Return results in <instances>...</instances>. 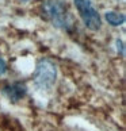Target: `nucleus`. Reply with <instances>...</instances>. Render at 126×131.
<instances>
[{
    "mask_svg": "<svg viewBox=\"0 0 126 131\" xmlns=\"http://www.w3.org/2000/svg\"><path fill=\"white\" fill-rule=\"evenodd\" d=\"M43 14L56 27H60L62 30H71V18L68 15L65 4L60 0H47L42 6Z\"/></svg>",
    "mask_w": 126,
    "mask_h": 131,
    "instance_id": "f257e3e1",
    "label": "nucleus"
},
{
    "mask_svg": "<svg viewBox=\"0 0 126 131\" xmlns=\"http://www.w3.org/2000/svg\"><path fill=\"white\" fill-rule=\"evenodd\" d=\"M57 77L56 65L49 60H42L38 62L35 73H34V82L42 89H47L54 84Z\"/></svg>",
    "mask_w": 126,
    "mask_h": 131,
    "instance_id": "f03ea898",
    "label": "nucleus"
},
{
    "mask_svg": "<svg viewBox=\"0 0 126 131\" xmlns=\"http://www.w3.org/2000/svg\"><path fill=\"white\" fill-rule=\"evenodd\" d=\"M75 6L79 11V15L81 18V20L84 22L85 27H88L90 30H99L102 20L98 11L95 9V7L92 6L91 0H73Z\"/></svg>",
    "mask_w": 126,
    "mask_h": 131,
    "instance_id": "7ed1b4c3",
    "label": "nucleus"
},
{
    "mask_svg": "<svg viewBox=\"0 0 126 131\" xmlns=\"http://www.w3.org/2000/svg\"><path fill=\"white\" fill-rule=\"evenodd\" d=\"M3 92L9 100L18 101L26 95V85L22 84V82H15V84H12V85L6 86V88L3 89Z\"/></svg>",
    "mask_w": 126,
    "mask_h": 131,
    "instance_id": "20e7f679",
    "label": "nucleus"
},
{
    "mask_svg": "<svg viewBox=\"0 0 126 131\" xmlns=\"http://www.w3.org/2000/svg\"><path fill=\"white\" fill-rule=\"evenodd\" d=\"M106 20H107L111 26H121L125 22V15L121 12H115V11H107L106 12Z\"/></svg>",
    "mask_w": 126,
    "mask_h": 131,
    "instance_id": "39448f33",
    "label": "nucleus"
},
{
    "mask_svg": "<svg viewBox=\"0 0 126 131\" xmlns=\"http://www.w3.org/2000/svg\"><path fill=\"white\" fill-rule=\"evenodd\" d=\"M117 50L121 53V56H125V47H123V42L121 39H117Z\"/></svg>",
    "mask_w": 126,
    "mask_h": 131,
    "instance_id": "423d86ee",
    "label": "nucleus"
},
{
    "mask_svg": "<svg viewBox=\"0 0 126 131\" xmlns=\"http://www.w3.org/2000/svg\"><path fill=\"white\" fill-rule=\"evenodd\" d=\"M7 70V64L6 61L3 60V58H0V74H4Z\"/></svg>",
    "mask_w": 126,
    "mask_h": 131,
    "instance_id": "0eeeda50",
    "label": "nucleus"
}]
</instances>
